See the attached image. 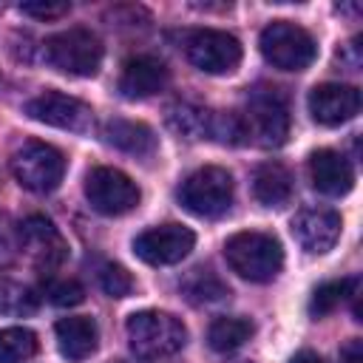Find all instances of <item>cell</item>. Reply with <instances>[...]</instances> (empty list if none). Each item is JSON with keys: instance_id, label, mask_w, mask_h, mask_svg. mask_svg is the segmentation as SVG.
Segmentation results:
<instances>
[{"instance_id": "obj_8", "label": "cell", "mask_w": 363, "mask_h": 363, "mask_svg": "<svg viewBox=\"0 0 363 363\" xmlns=\"http://www.w3.org/2000/svg\"><path fill=\"white\" fill-rule=\"evenodd\" d=\"M11 173L31 193H51L65 176V156L48 142H26L11 156Z\"/></svg>"}, {"instance_id": "obj_13", "label": "cell", "mask_w": 363, "mask_h": 363, "mask_svg": "<svg viewBox=\"0 0 363 363\" xmlns=\"http://www.w3.org/2000/svg\"><path fill=\"white\" fill-rule=\"evenodd\" d=\"M193 244H196L193 230L170 221V224H159V227L139 233L133 238V252L150 267H170L187 258Z\"/></svg>"}, {"instance_id": "obj_20", "label": "cell", "mask_w": 363, "mask_h": 363, "mask_svg": "<svg viewBox=\"0 0 363 363\" xmlns=\"http://www.w3.org/2000/svg\"><path fill=\"white\" fill-rule=\"evenodd\" d=\"M252 196L264 207H284L292 199V173L281 162H264L252 173Z\"/></svg>"}, {"instance_id": "obj_14", "label": "cell", "mask_w": 363, "mask_h": 363, "mask_svg": "<svg viewBox=\"0 0 363 363\" xmlns=\"http://www.w3.org/2000/svg\"><path fill=\"white\" fill-rule=\"evenodd\" d=\"M340 227L343 218L332 207H303L292 216V235L312 255L329 252L340 238Z\"/></svg>"}, {"instance_id": "obj_29", "label": "cell", "mask_w": 363, "mask_h": 363, "mask_svg": "<svg viewBox=\"0 0 363 363\" xmlns=\"http://www.w3.org/2000/svg\"><path fill=\"white\" fill-rule=\"evenodd\" d=\"M17 244H14V235H11V230H9V221H6V216L0 213V267L11 258V250H14Z\"/></svg>"}, {"instance_id": "obj_32", "label": "cell", "mask_w": 363, "mask_h": 363, "mask_svg": "<svg viewBox=\"0 0 363 363\" xmlns=\"http://www.w3.org/2000/svg\"><path fill=\"white\" fill-rule=\"evenodd\" d=\"M235 363H250V360H235Z\"/></svg>"}, {"instance_id": "obj_15", "label": "cell", "mask_w": 363, "mask_h": 363, "mask_svg": "<svg viewBox=\"0 0 363 363\" xmlns=\"http://www.w3.org/2000/svg\"><path fill=\"white\" fill-rule=\"evenodd\" d=\"M309 113L320 125H343L360 111V91L346 82H320L306 96Z\"/></svg>"}, {"instance_id": "obj_2", "label": "cell", "mask_w": 363, "mask_h": 363, "mask_svg": "<svg viewBox=\"0 0 363 363\" xmlns=\"http://www.w3.org/2000/svg\"><path fill=\"white\" fill-rule=\"evenodd\" d=\"M125 332H128V343H130V352L145 360V363H153V360H162V357H170L176 352L184 349L187 343V329L184 323L170 315V312H159V309H142V312H133L125 323Z\"/></svg>"}, {"instance_id": "obj_23", "label": "cell", "mask_w": 363, "mask_h": 363, "mask_svg": "<svg viewBox=\"0 0 363 363\" xmlns=\"http://www.w3.org/2000/svg\"><path fill=\"white\" fill-rule=\"evenodd\" d=\"M40 309V292L23 281L0 278V315L26 318Z\"/></svg>"}, {"instance_id": "obj_7", "label": "cell", "mask_w": 363, "mask_h": 363, "mask_svg": "<svg viewBox=\"0 0 363 363\" xmlns=\"http://www.w3.org/2000/svg\"><path fill=\"white\" fill-rule=\"evenodd\" d=\"M45 60L71 77H94L102 65V40L88 28H65L45 40Z\"/></svg>"}, {"instance_id": "obj_10", "label": "cell", "mask_w": 363, "mask_h": 363, "mask_svg": "<svg viewBox=\"0 0 363 363\" xmlns=\"http://www.w3.org/2000/svg\"><path fill=\"white\" fill-rule=\"evenodd\" d=\"M85 199L102 216H122L139 204L142 193L136 182L119 167H94L85 176Z\"/></svg>"}, {"instance_id": "obj_3", "label": "cell", "mask_w": 363, "mask_h": 363, "mask_svg": "<svg viewBox=\"0 0 363 363\" xmlns=\"http://www.w3.org/2000/svg\"><path fill=\"white\" fill-rule=\"evenodd\" d=\"M244 145L281 147L289 136V105L278 88H258L247 96L244 111H238Z\"/></svg>"}, {"instance_id": "obj_6", "label": "cell", "mask_w": 363, "mask_h": 363, "mask_svg": "<svg viewBox=\"0 0 363 363\" xmlns=\"http://www.w3.org/2000/svg\"><path fill=\"white\" fill-rule=\"evenodd\" d=\"M233 193H235V184H233L230 170L207 164V167L193 170L182 182L179 201H182V207L187 213H193L199 218H218V216H224L230 210Z\"/></svg>"}, {"instance_id": "obj_31", "label": "cell", "mask_w": 363, "mask_h": 363, "mask_svg": "<svg viewBox=\"0 0 363 363\" xmlns=\"http://www.w3.org/2000/svg\"><path fill=\"white\" fill-rule=\"evenodd\" d=\"M289 363H326V360H323L318 352H312V349H301Z\"/></svg>"}, {"instance_id": "obj_24", "label": "cell", "mask_w": 363, "mask_h": 363, "mask_svg": "<svg viewBox=\"0 0 363 363\" xmlns=\"http://www.w3.org/2000/svg\"><path fill=\"white\" fill-rule=\"evenodd\" d=\"M360 281L357 278H340V281H326L320 284L312 298H309V315L312 318H326L329 312H335L343 301H349L357 292Z\"/></svg>"}, {"instance_id": "obj_11", "label": "cell", "mask_w": 363, "mask_h": 363, "mask_svg": "<svg viewBox=\"0 0 363 363\" xmlns=\"http://www.w3.org/2000/svg\"><path fill=\"white\" fill-rule=\"evenodd\" d=\"M187 60L204 74H230L241 62V43L238 37L218 31V28H199L184 43Z\"/></svg>"}, {"instance_id": "obj_19", "label": "cell", "mask_w": 363, "mask_h": 363, "mask_svg": "<svg viewBox=\"0 0 363 363\" xmlns=\"http://www.w3.org/2000/svg\"><path fill=\"white\" fill-rule=\"evenodd\" d=\"M102 136L108 145H113L122 153L130 156H150L156 150V133L145 122H130V119H111L102 128Z\"/></svg>"}, {"instance_id": "obj_5", "label": "cell", "mask_w": 363, "mask_h": 363, "mask_svg": "<svg viewBox=\"0 0 363 363\" xmlns=\"http://www.w3.org/2000/svg\"><path fill=\"white\" fill-rule=\"evenodd\" d=\"M258 45H261L264 60L278 71H303L318 57L315 37L303 26L289 23V20H272L261 31Z\"/></svg>"}, {"instance_id": "obj_4", "label": "cell", "mask_w": 363, "mask_h": 363, "mask_svg": "<svg viewBox=\"0 0 363 363\" xmlns=\"http://www.w3.org/2000/svg\"><path fill=\"white\" fill-rule=\"evenodd\" d=\"M167 125L184 139H210L218 145H244L238 111H213L193 102H176L167 108Z\"/></svg>"}, {"instance_id": "obj_16", "label": "cell", "mask_w": 363, "mask_h": 363, "mask_svg": "<svg viewBox=\"0 0 363 363\" xmlns=\"http://www.w3.org/2000/svg\"><path fill=\"white\" fill-rule=\"evenodd\" d=\"M170 82V68L150 54H136L122 65L119 74V94L125 99H147L164 91Z\"/></svg>"}, {"instance_id": "obj_12", "label": "cell", "mask_w": 363, "mask_h": 363, "mask_svg": "<svg viewBox=\"0 0 363 363\" xmlns=\"http://www.w3.org/2000/svg\"><path fill=\"white\" fill-rule=\"evenodd\" d=\"M26 113L43 125L71 130V133H91L94 130V111L77 96L60 91H43L40 96L26 102Z\"/></svg>"}, {"instance_id": "obj_18", "label": "cell", "mask_w": 363, "mask_h": 363, "mask_svg": "<svg viewBox=\"0 0 363 363\" xmlns=\"http://www.w3.org/2000/svg\"><path fill=\"white\" fill-rule=\"evenodd\" d=\"M54 332H57L60 354L65 360H71V363L88 360L96 352V346H99V329H96L94 318H88V315L62 318V320H57Z\"/></svg>"}, {"instance_id": "obj_27", "label": "cell", "mask_w": 363, "mask_h": 363, "mask_svg": "<svg viewBox=\"0 0 363 363\" xmlns=\"http://www.w3.org/2000/svg\"><path fill=\"white\" fill-rule=\"evenodd\" d=\"M99 286L111 298H128L136 284H133V275L122 264H105L99 272Z\"/></svg>"}, {"instance_id": "obj_22", "label": "cell", "mask_w": 363, "mask_h": 363, "mask_svg": "<svg viewBox=\"0 0 363 363\" xmlns=\"http://www.w3.org/2000/svg\"><path fill=\"white\" fill-rule=\"evenodd\" d=\"M255 326L250 318H241V315H227V318H216L207 329V343L213 352L218 354H230L235 349H241L250 337H252Z\"/></svg>"}, {"instance_id": "obj_25", "label": "cell", "mask_w": 363, "mask_h": 363, "mask_svg": "<svg viewBox=\"0 0 363 363\" xmlns=\"http://www.w3.org/2000/svg\"><path fill=\"white\" fill-rule=\"evenodd\" d=\"M37 354V335L26 326L0 329V363H26Z\"/></svg>"}, {"instance_id": "obj_21", "label": "cell", "mask_w": 363, "mask_h": 363, "mask_svg": "<svg viewBox=\"0 0 363 363\" xmlns=\"http://www.w3.org/2000/svg\"><path fill=\"white\" fill-rule=\"evenodd\" d=\"M182 292L190 303L196 306H210V303H218L224 298H230V286L210 269V267H193L184 278H182Z\"/></svg>"}, {"instance_id": "obj_26", "label": "cell", "mask_w": 363, "mask_h": 363, "mask_svg": "<svg viewBox=\"0 0 363 363\" xmlns=\"http://www.w3.org/2000/svg\"><path fill=\"white\" fill-rule=\"evenodd\" d=\"M43 292L54 306H77L85 301V286L77 278H51L45 281Z\"/></svg>"}, {"instance_id": "obj_30", "label": "cell", "mask_w": 363, "mask_h": 363, "mask_svg": "<svg viewBox=\"0 0 363 363\" xmlns=\"http://www.w3.org/2000/svg\"><path fill=\"white\" fill-rule=\"evenodd\" d=\"M340 363H363V340L360 337L346 340V346L340 349Z\"/></svg>"}, {"instance_id": "obj_9", "label": "cell", "mask_w": 363, "mask_h": 363, "mask_svg": "<svg viewBox=\"0 0 363 363\" xmlns=\"http://www.w3.org/2000/svg\"><path fill=\"white\" fill-rule=\"evenodd\" d=\"M14 241H17V250L40 272H54L68 258V241L62 238L57 224L48 216H40V213H31L17 224Z\"/></svg>"}, {"instance_id": "obj_1", "label": "cell", "mask_w": 363, "mask_h": 363, "mask_svg": "<svg viewBox=\"0 0 363 363\" xmlns=\"http://www.w3.org/2000/svg\"><path fill=\"white\" fill-rule=\"evenodd\" d=\"M224 258L238 278L252 284H267L275 281L284 267V247L269 233L244 230L224 241Z\"/></svg>"}, {"instance_id": "obj_28", "label": "cell", "mask_w": 363, "mask_h": 363, "mask_svg": "<svg viewBox=\"0 0 363 363\" xmlns=\"http://www.w3.org/2000/svg\"><path fill=\"white\" fill-rule=\"evenodd\" d=\"M20 11L37 20H60L71 11V3H48V0H37V3H20Z\"/></svg>"}, {"instance_id": "obj_17", "label": "cell", "mask_w": 363, "mask_h": 363, "mask_svg": "<svg viewBox=\"0 0 363 363\" xmlns=\"http://www.w3.org/2000/svg\"><path fill=\"white\" fill-rule=\"evenodd\" d=\"M309 182L323 196H346L354 184V170L349 159L332 147H320L309 156Z\"/></svg>"}]
</instances>
